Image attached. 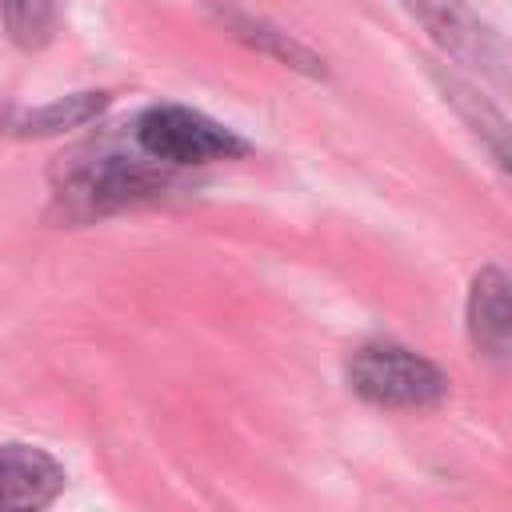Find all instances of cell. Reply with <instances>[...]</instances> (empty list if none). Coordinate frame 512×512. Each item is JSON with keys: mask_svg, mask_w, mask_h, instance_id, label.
I'll return each instance as SVG.
<instances>
[{"mask_svg": "<svg viewBox=\"0 0 512 512\" xmlns=\"http://www.w3.org/2000/svg\"><path fill=\"white\" fill-rule=\"evenodd\" d=\"M124 132L148 160H156L172 172H188V168H204V164H220V160H240L252 148L224 120H216L192 104H172V100L140 108Z\"/></svg>", "mask_w": 512, "mask_h": 512, "instance_id": "obj_2", "label": "cell"}, {"mask_svg": "<svg viewBox=\"0 0 512 512\" xmlns=\"http://www.w3.org/2000/svg\"><path fill=\"white\" fill-rule=\"evenodd\" d=\"M424 72H428L436 96L444 100V108H452V116L484 148L488 164L496 168V176L512 192V116L496 104L492 92H484L472 76L456 72L448 60H424Z\"/></svg>", "mask_w": 512, "mask_h": 512, "instance_id": "obj_5", "label": "cell"}, {"mask_svg": "<svg viewBox=\"0 0 512 512\" xmlns=\"http://www.w3.org/2000/svg\"><path fill=\"white\" fill-rule=\"evenodd\" d=\"M396 4L440 48V60H452L456 72L464 76L472 72L496 92L512 96V44L468 0H396Z\"/></svg>", "mask_w": 512, "mask_h": 512, "instance_id": "obj_4", "label": "cell"}, {"mask_svg": "<svg viewBox=\"0 0 512 512\" xmlns=\"http://www.w3.org/2000/svg\"><path fill=\"white\" fill-rule=\"evenodd\" d=\"M112 92L108 88H84V92H64V96H52L48 104H36V108H16L0 120V128L8 136H20V140H48V136H64V132H76V128H88L96 124L108 108H112Z\"/></svg>", "mask_w": 512, "mask_h": 512, "instance_id": "obj_9", "label": "cell"}, {"mask_svg": "<svg viewBox=\"0 0 512 512\" xmlns=\"http://www.w3.org/2000/svg\"><path fill=\"white\" fill-rule=\"evenodd\" d=\"M212 12H216V20L224 24V32L232 40H240L244 48L268 56L272 64H280L288 72H300L308 80H324L328 76V60L312 44H304L300 36H292L288 28L272 24L268 16H256V12L240 8V4H228V0H212Z\"/></svg>", "mask_w": 512, "mask_h": 512, "instance_id": "obj_8", "label": "cell"}, {"mask_svg": "<svg viewBox=\"0 0 512 512\" xmlns=\"http://www.w3.org/2000/svg\"><path fill=\"white\" fill-rule=\"evenodd\" d=\"M68 484L64 464L40 444H0V512H44Z\"/></svg>", "mask_w": 512, "mask_h": 512, "instance_id": "obj_7", "label": "cell"}, {"mask_svg": "<svg viewBox=\"0 0 512 512\" xmlns=\"http://www.w3.org/2000/svg\"><path fill=\"white\" fill-rule=\"evenodd\" d=\"M0 24L20 52H40L60 28V0H0Z\"/></svg>", "mask_w": 512, "mask_h": 512, "instance_id": "obj_10", "label": "cell"}, {"mask_svg": "<svg viewBox=\"0 0 512 512\" xmlns=\"http://www.w3.org/2000/svg\"><path fill=\"white\" fill-rule=\"evenodd\" d=\"M464 336L476 356L512 368V276L500 264L472 272L464 292Z\"/></svg>", "mask_w": 512, "mask_h": 512, "instance_id": "obj_6", "label": "cell"}, {"mask_svg": "<svg viewBox=\"0 0 512 512\" xmlns=\"http://www.w3.org/2000/svg\"><path fill=\"white\" fill-rule=\"evenodd\" d=\"M176 188H180V172L148 160L124 132V136H100L76 148L56 168L52 204L60 220L92 224V220H104L128 208L156 204Z\"/></svg>", "mask_w": 512, "mask_h": 512, "instance_id": "obj_1", "label": "cell"}, {"mask_svg": "<svg viewBox=\"0 0 512 512\" xmlns=\"http://www.w3.org/2000/svg\"><path fill=\"white\" fill-rule=\"evenodd\" d=\"M348 388L384 412H424L448 400V376L440 364L396 340H368L344 360Z\"/></svg>", "mask_w": 512, "mask_h": 512, "instance_id": "obj_3", "label": "cell"}]
</instances>
